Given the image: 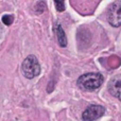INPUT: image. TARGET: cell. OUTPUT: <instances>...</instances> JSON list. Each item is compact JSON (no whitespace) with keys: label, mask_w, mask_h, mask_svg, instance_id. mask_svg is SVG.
I'll use <instances>...</instances> for the list:
<instances>
[{"label":"cell","mask_w":121,"mask_h":121,"mask_svg":"<svg viewBox=\"0 0 121 121\" xmlns=\"http://www.w3.org/2000/svg\"><path fill=\"white\" fill-rule=\"evenodd\" d=\"M103 83V75L101 73L97 72H89L85 73V74L81 75L78 79V86L81 89L84 90H96L97 88H99Z\"/></svg>","instance_id":"6da1fadb"},{"label":"cell","mask_w":121,"mask_h":121,"mask_svg":"<svg viewBox=\"0 0 121 121\" xmlns=\"http://www.w3.org/2000/svg\"><path fill=\"white\" fill-rule=\"evenodd\" d=\"M21 70L27 79L31 80L40 73V66L35 55H28L21 64Z\"/></svg>","instance_id":"7a4b0ae2"},{"label":"cell","mask_w":121,"mask_h":121,"mask_svg":"<svg viewBox=\"0 0 121 121\" xmlns=\"http://www.w3.org/2000/svg\"><path fill=\"white\" fill-rule=\"evenodd\" d=\"M107 20L113 27L121 26V1H115L107 10Z\"/></svg>","instance_id":"3957f363"},{"label":"cell","mask_w":121,"mask_h":121,"mask_svg":"<svg viewBox=\"0 0 121 121\" xmlns=\"http://www.w3.org/2000/svg\"><path fill=\"white\" fill-rule=\"evenodd\" d=\"M105 113V108L101 105H90L84 111L82 115L83 121H95L98 118L102 117Z\"/></svg>","instance_id":"277c9868"},{"label":"cell","mask_w":121,"mask_h":121,"mask_svg":"<svg viewBox=\"0 0 121 121\" xmlns=\"http://www.w3.org/2000/svg\"><path fill=\"white\" fill-rule=\"evenodd\" d=\"M108 91L121 101V74L114 77L108 83Z\"/></svg>","instance_id":"5b68a950"},{"label":"cell","mask_w":121,"mask_h":121,"mask_svg":"<svg viewBox=\"0 0 121 121\" xmlns=\"http://www.w3.org/2000/svg\"><path fill=\"white\" fill-rule=\"evenodd\" d=\"M54 32L56 34V38H57V43L60 47L65 48L67 46V37H66V34H65V31L63 30L62 26L56 23L54 26Z\"/></svg>","instance_id":"8992f818"},{"label":"cell","mask_w":121,"mask_h":121,"mask_svg":"<svg viewBox=\"0 0 121 121\" xmlns=\"http://www.w3.org/2000/svg\"><path fill=\"white\" fill-rule=\"evenodd\" d=\"M45 10H46V3H45L44 1L36 2L35 6H34V12H35L36 14H42V13L45 12Z\"/></svg>","instance_id":"52a82bcc"},{"label":"cell","mask_w":121,"mask_h":121,"mask_svg":"<svg viewBox=\"0 0 121 121\" xmlns=\"http://www.w3.org/2000/svg\"><path fill=\"white\" fill-rule=\"evenodd\" d=\"M1 20L5 26H11L14 21V16L13 15H3Z\"/></svg>","instance_id":"ba28073f"},{"label":"cell","mask_w":121,"mask_h":121,"mask_svg":"<svg viewBox=\"0 0 121 121\" xmlns=\"http://www.w3.org/2000/svg\"><path fill=\"white\" fill-rule=\"evenodd\" d=\"M54 5L59 12H63L65 10V2L63 1H54Z\"/></svg>","instance_id":"9c48e42d"}]
</instances>
